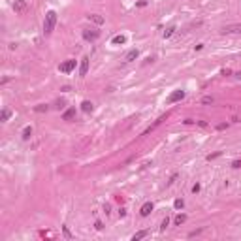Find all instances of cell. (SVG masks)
Returning a JSON list of instances; mask_svg holds the SVG:
<instances>
[{"label": "cell", "instance_id": "cell-15", "mask_svg": "<svg viewBox=\"0 0 241 241\" xmlns=\"http://www.w3.org/2000/svg\"><path fill=\"white\" fill-rule=\"evenodd\" d=\"M173 32H175V26H173V25H172V26H168L166 30H164V40L172 38V36H173Z\"/></svg>", "mask_w": 241, "mask_h": 241}, {"label": "cell", "instance_id": "cell-9", "mask_svg": "<svg viewBox=\"0 0 241 241\" xmlns=\"http://www.w3.org/2000/svg\"><path fill=\"white\" fill-rule=\"evenodd\" d=\"M87 17H89V21H93L94 25H104V21H105L102 15H98V13H90V15H87Z\"/></svg>", "mask_w": 241, "mask_h": 241}, {"label": "cell", "instance_id": "cell-12", "mask_svg": "<svg viewBox=\"0 0 241 241\" xmlns=\"http://www.w3.org/2000/svg\"><path fill=\"white\" fill-rule=\"evenodd\" d=\"M75 117V108H70V109H66L64 113H62V119L64 120H72Z\"/></svg>", "mask_w": 241, "mask_h": 241}, {"label": "cell", "instance_id": "cell-3", "mask_svg": "<svg viewBox=\"0 0 241 241\" xmlns=\"http://www.w3.org/2000/svg\"><path fill=\"white\" fill-rule=\"evenodd\" d=\"M74 68H75V60H74V59H70V60H66V62H62V64L59 66V70H60L62 74H70Z\"/></svg>", "mask_w": 241, "mask_h": 241}, {"label": "cell", "instance_id": "cell-13", "mask_svg": "<svg viewBox=\"0 0 241 241\" xmlns=\"http://www.w3.org/2000/svg\"><path fill=\"white\" fill-rule=\"evenodd\" d=\"M111 44H113V45H123V44H126V36H123V34H117V36L111 40Z\"/></svg>", "mask_w": 241, "mask_h": 241}, {"label": "cell", "instance_id": "cell-25", "mask_svg": "<svg viewBox=\"0 0 241 241\" xmlns=\"http://www.w3.org/2000/svg\"><path fill=\"white\" fill-rule=\"evenodd\" d=\"M36 111H38V113H44V111H47V105H44V104H41V105H36Z\"/></svg>", "mask_w": 241, "mask_h": 241}, {"label": "cell", "instance_id": "cell-2", "mask_svg": "<svg viewBox=\"0 0 241 241\" xmlns=\"http://www.w3.org/2000/svg\"><path fill=\"white\" fill-rule=\"evenodd\" d=\"M83 38L87 41H94L100 38V30H96V28H85L83 30Z\"/></svg>", "mask_w": 241, "mask_h": 241}, {"label": "cell", "instance_id": "cell-1", "mask_svg": "<svg viewBox=\"0 0 241 241\" xmlns=\"http://www.w3.org/2000/svg\"><path fill=\"white\" fill-rule=\"evenodd\" d=\"M55 25H56V13L51 10V11L45 13V19H44V32H45V36H49V34L55 30Z\"/></svg>", "mask_w": 241, "mask_h": 241}, {"label": "cell", "instance_id": "cell-6", "mask_svg": "<svg viewBox=\"0 0 241 241\" xmlns=\"http://www.w3.org/2000/svg\"><path fill=\"white\" fill-rule=\"evenodd\" d=\"M87 72H89V56H83V59H81V66H79V75L85 77Z\"/></svg>", "mask_w": 241, "mask_h": 241}, {"label": "cell", "instance_id": "cell-14", "mask_svg": "<svg viewBox=\"0 0 241 241\" xmlns=\"http://www.w3.org/2000/svg\"><path fill=\"white\" fill-rule=\"evenodd\" d=\"M81 109L85 111V113H90L94 109V105H93V102H89V100H83V104H81Z\"/></svg>", "mask_w": 241, "mask_h": 241}, {"label": "cell", "instance_id": "cell-32", "mask_svg": "<svg viewBox=\"0 0 241 241\" xmlns=\"http://www.w3.org/2000/svg\"><path fill=\"white\" fill-rule=\"evenodd\" d=\"M198 124H200L202 128H205V126H207V123H205V120H198Z\"/></svg>", "mask_w": 241, "mask_h": 241}, {"label": "cell", "instance_id": "cell-28", "mask_svg": "<svg viewBox=\"0 0 241 241\" xmlns=\"http://www.w3.org/2000/svg\"><path fill=\"white\" fill-rule=\"evenodd\" d=\"M217 157H221V153H215V154H209V157H207V160H213V158H217Z\"/></svg>", "mask_w": 241, "mask_h": 241}, {"label": "cell", "instance_id": "cell-27", "mask_svg": "<svg viewBox=\"0 0 241 241\" xmlns=\"http://www.w3.org/2000/svg\"><path fill=\"white\" fill-rule=\"evenodd\" d=\"M145 6H147L145 0H139V2H138V8H145Z\"/></svg>", "mask_w": 241, "mask_h": 241}, {"label": "cell", "instance_id": "cell-29", "mask_svg": "<svg viewBox=\"0 0 241 241\" xmlns=\"http://www.w3.org/2000/svg\"><path fill=\"white\" fill-rule=\"evenodd\" d=\"M226 126H228V124H226V123H221V124H217V128H218V130H224Z\"/></svg>", "mask_w": 241, "mask_h": 241}, {"label": "cell", "instance_id": "cell-20", "mask_svg": "<svg viewBox=\"0 0 241 241\" xmlns=\"http://www.w3.org/2000/svg\"><path fill=\"white\" fill-rule=\"evenodd\" d=\"M62 233H64V237H68V239H72V232L68 230V226H62Z\"/></svg>", "mask_w": 241, "mask_h": 241}, {"label": "cell", "instance_id": "cell-33", "mask_svg": "<svg viewBox=\"0 0 241 241\" xmlns=\"http://www.w3.org/2000/svg\"><path fill=\"white\" fill-rule=\"evenodd\" d=\"M236 75H237V77H239V79H241V72H237V74H236Z\"/></svg>", "mask_w": 241, "mask_h": 241}, {"label": "cell", "instance_id": "cell-18", "mask_svg": "<svg viewBox=\"0 0 241 241\" xmlns=\"http://www.w3.org/2000/svg\"><path fill=\"white\" fill-rule=\"evenodd\" d=\"M145 236H147V232H145V230H141V232H136V233L132 236V241H138V239L145 237Z\"/></svg>", "mask_w": 241, "mask_h": 241}, {"label": "cell", "instance_id": "cell-30", "mask_svg": "<svg viewBox=\"0 0 241 241\" xmlns=\"http://www.w3.org/2000/svg\"><path fill=\"white\" fill-rule=\"evenodd\" d=\"M230 74H232V70H228V68L222 70V75H230Z\"/></svg>", "mask_w": 241, "mask_h": 241}, {"label": "cell", "instance_id": "cell-23", "mask_svg": "<svg viewBox=\"0 0 241 241\" xmlns=\"http://www.w3.org/2000/svg\"><path fill=\"white\" fill-rule=\"evenodd\" d=\"M168 224H169V218L166 217L164 221H162V224H160V230H166V228H168Z\"/></svg>", "mask_w": 241, "mask_h": 241}, {"label": "cell", "instance_id": "cell-31", "mask_svg": "<svg viewBox=\"0 0 241 241\" xmlns=\"http://www.w3.org/2000/svg\"><path fill=\"white\" fill-rule=\"evenodd\" d=\"M232 166H233V168H241V160H236V162H233Z\"/></svg>", "mask_w": 241, "mask_h": 241}, {"label": "cell", "instance_id": "cell-21", "mask_svg": "<svg viewBox=\"0 0 241 241\" xmlns=\"http://www.w3.org/2000/svg\"><path fill=\"white\" fill-rule=\"evenodd\" d=\"M183 205H185V202H183V200H175L173 202V207L175 209H183Z\"/></svg>", "mask_w": 241, "mask_h": 241}, {"label": "cell", "instance_id": "cell-5", "mask_svg": "<svg viewBox=\"0 0 241 241\" xmlns=\"http://www.w3.org/2000/svg\"><path fill=\"white\" fill-rule=\"evenodd\" d=\"M26 8H28L26 0H15V2H13V10H15V13H25Z\"/></svg>", "mask_w": 241, "mask_h": 241}, {"label": "cell", "instance_id": "cell-19", "mask_svg": "<svg viewBox=\"0 0 241 241\" xmlns=\"http://www.w3.org/2000/svg\"><path fill=\"white\" fill-rule=\"evenodd\" d=\"M30 136H32V128L26 126V128L23 130V139H30Z\"/></svg>", "mask_w": 241, "mask_h": 241}, {"label": "cell", "instance_id": "cell-17", "mask_svg": "<svg viewBox=\"0 0 241 241\" xmlns=\"http://www.w3.org/2000/svg\"><path fill=\"white\" fill-rule=\"evenodd\" d=\"M10 115H11V111H10V109H2V115H0V120H2V123H6V120L10 119Z\"/></svg>", "mask_w": 241, "mask_h": 241}, {"label": "cell", "instance_id": "cell-24", "mask_svg": "<svg viewBox=\"0 0 241 241\" xmlns=\"http://www.w3.org/2000/svg\"><path fill=\"white\" fill-rule=\"evenodd\" d=\"M200 188H202V185H200V183H196V185H192V192L198 194V192H200Z\"/></svg>", "mask_w": 241, "mask_h": 241}, {"label": "cell", "instance_id": "cell-16", "mask_svg": "<svg viewBox=\"0 0 241 241\" xmlns=\"http://www.w3.org/2000/svg\"><path fill=\"white\" fill-rule=\"evenodd\" d=\"M185 221H187V215H177V217L173 218V222H175L177 226H181V224L185 222Z\"/></svg>", "mask_w": 241, "mask_h": 241}, {"label": "cell", "instance_id": "cell-26", "mask_svg": "<svg viewBox=\"0 0 241 241\" xmlns=\"http://www.w3.org/2000/svg\"><path fill=\"white\" fill-rule=\"evenodd\" d=\"M202 232H203V228H198V230H194V232H190L188 237H194V236H198V233H202Z\"/></svg>", "mask_w": 241, "mask_h": 241}, {"label": "cell", "instance_id": "cell-4", "mask_svg": "<svg viewBox=\"0 0 241 241\" xmlns=\"http://www.w3.org/2000/svg\"><path fill=\"white\" fill-rule=\"evenodd\" d=\"M185 98V90H173L172 94L168 96V104H175V102H179Z\"/></svg>", "mask_w": 241, "mask_h": 241}, {"label": "cell", "instance_id": "cell-11", "mask_svg": "<svg viewBox=\"0 0 241 241\" xmlns=\"http://www.w3.org/2000/svg\"><path fill=\"white\" fill-rule=\"evenodd\" d=\"M138 56H139V51H138V49H132V51H128V53H126L124 60H126V62H132V60H136Z\"/></svg>", "mask_w": 241, "mask_h": 241}, {"label": "cell", "instance_id": "cell-8", "mask_svg": "<svg viewBox=\"0 0 241 241\" xmlns=\"http://www.w3.org/2000/svg\"><path fill=\"white\" fill-rule=\"evenodd\" d=\"M166 119H168V113H166V115H162V117H158L157 120H154V124H151V126H149V128H147V130H145L143 134H149L151 130H154V128H157L158 124H162V120H166Z\"/></svg>", "mask_w": 241, "mask_h": 241}, {"label": "cell", "instance_id": "cell-22", "mask_svg": "<svg viewBox=\"0 0 241 241\" xmlns=\"http://www.w3.org/2000/svg\"><path fill=\"white\" fill-rule=\"evenodd\" d=\"M202 104H213V96H203L202 98Z\"/></svg>", "mask_w": 241, "mask_h": 241}, {"label": "cell", "instance_id": "cell-10", "mask_svg": "<svg viewBox=\"0 0 241 241\" xmlns=\"http://www.w3.org/2000/svg\"><path fill=\"white\" fill-rule=\"evenodd\" d=\"M232 32H241V25H230L222 28V34H232Z\"/></svg>", "mask_w": 241, "mask_h": 241}, {"label": "cell", "instance_id": "cell-7", "mask_svg": "<svg viewBox=\"0 0 241 241\" xmlns=\"http://www.w3.org/2000/svg\"><path fill=\"white\" fill-rule=\"evenodd\" d=\"M151 211H153V203L151 202H145L143 205H141V209H139V215L141 217H149V215H151Z\"/></svg>", "mask_w": 241, "mask_h": 241}]
</instances>
